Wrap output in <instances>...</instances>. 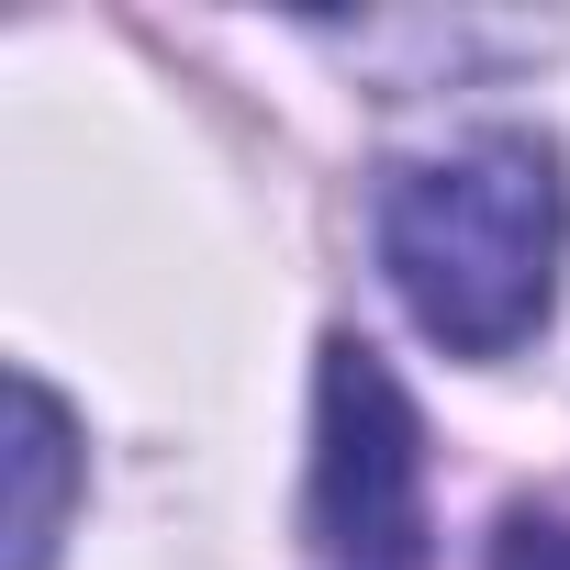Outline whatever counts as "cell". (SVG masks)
Returning <instances> with one entry per match:
<instances>
[{"label":"cell","instance_id":"cell-1","mask_svg":"<svg viewBox=\"0 0 570 570\" xmlns=\"http://www.w3.org/2000/svg\"><path fill=\"white\" fill-rule=\"evenodd\" d=\"M381 268L403 314L448 358H514L559 314V257H570V179L537 124H492L448 157H403L381 179Z\"/></svg>","mask_w":570,"mask_h":570},{"label":"cell","instance_id":"cell-2","mask_svg":"<svg viewBox=\"0 0 570 570\" xmlns=\"http://www.w3.org/2000/svg\"><path fill=\"white\" fill-rule=\"evenodd\" d=\"M314 570H436L425 525V414L370 336H325L314 370Z\"/></svg>","mask_w":570,"mask_h":570},{"label":"cell","instance_id":"cell-3","mask_svg":"<svg viewBox=\"0 0 570 570\" xmlns=\"http://www.w3.org/2000/svg\"><path fill=\"white\" fill-rule=\"evenodd\" d=\"M79 470H90L79 414L57 403L46 370H12V559L0 570H57L68 514H79Z\"/></svg>","mask_w":570,"mask_h":570},{"label":"cell","instance_id":"cell-4","mask_svg":"<svg viewBox=\"0 0 570 570\" xmlns=\"http://www.w3.org/2000/svg\"><path fill=\"white\" fill-rule=\"evenodd\" d=\"M492 570H570V514L559 503H503L492 514Z\"/></svg>","mask_w":570,"mask_h":570}]
</instances>
